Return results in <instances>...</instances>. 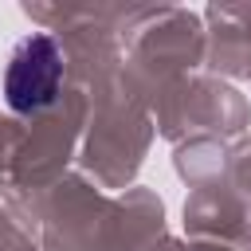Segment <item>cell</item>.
Returning a JSON list of instances; mask_svg holds the SVG:
<instances>
[{
    "label": "cell",
    "instance_id": "6da1fadb",
    "mask_svg": "<svg viewBox=\"0 0 251 251\" xmlns=\"http://www.w3.org/2000/svg\"><path fill=\"white\" fill-rule=\"evenodd\" d=\"M59 78H63V51H59V43L51 35H27L12 51V59H8L4 98H8L12 110L35 114V110L55 102Z\"/></svg>",
    "mask_w": 251,
    "mask_h": 251
}]
</instances>
